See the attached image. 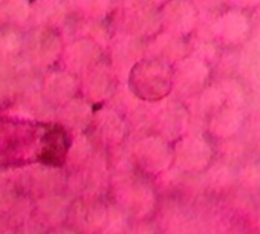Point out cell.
<instances>
[{"label":"cell","instance_id":"5","mask_svg":"<svg viewBox=\"0 0 260 234\" xmlns=\"http://www.w3.org/2000/svg\"><path fill=\"white\" fill-rule=\"evenodd\" d=\"M95 155L93 152V144L89 141V138L86 137H78L69 147L66 152V158H64V164L69 170L77 172L81 167H84L89 159Z\"/></svg>","mask_w":260,"mask_h":234},{"label":"cell","instance_id":"2","mask_svg":"<svg viewBox=\"0 0 260 234\" xmlns=\"http://www.w3.org/2000/svg\"><path fill=\"white\" fill-rule=\"evenodd\" d=\"M107 217V204L96 196L78 197L71 204L68 219L69 228L78 234H100Z\"/></svg>","mask_w":260,"mask_h":234},{"label":"cell","instance_id":"7","mask_svg":"<svg viewBox=\"0 0 260 234\" xmlns=\"http://www.w3.org/2000/svg\"><path fill=\"white\" fill-rule=\"evenodd\" d=\"M54 229L45 226L43 223L37 222L36 219L29 217L28 220H23L17 228H16V232L13 234H52Z\"/></svg>","mask_w":260,"mask_h":234},{"label":"cell","instance_id":"6","mask_svg":"<svg viewBox=\"0 0 260 234\" xmlns=\"http://www.w3.org/2000/svg\"><path fill=\"white\" fill-rule=\"evenodd\" d=\"M130 217L116 204H107V217L100 234H128Z\"/></svg>","mask_w":260,"mask_h":234},{"label":"cell","instance_id":"8","mask_svg":"<svg viewBox=\"0 0 260 234\" xmlns=\"http://www.w3.org/2000/svg\"><path fill=\"white\" fill-rule=\"evenodd\" d=\"M52 234H78L77 231H74L72 228H69V226H60V228H57V229H54L52 231Z\"/></svg>","mask_w":260,"mask_h":234},{"label":"cell","instance_id":"3","mask_svg":"<svg viewBox=\"0 0 260 234\" xmlns=\"http://www.w3.org/2000/svg\"><path fill=\"white\" fill-rule=\"evenodd\" d=\"M71 199L63 193H52L37 199L31 217L51 229L63 226L71 208Z\"/></svg>","mask_w":260,"mask_h":234},{"label":"cell","instance_id":"1","mask_svg":"<svg viewBox=\"0 0 260 234\" xmlns=\"http://www.w3.org/2000/svg\"><path fill=\"white\" fill-rule=\"evenodd\" d=\"M115 202L121 210L125 211L128 217L143 220L152 204V191L132 173L121 175V179L115 185Z\"/></svg>","mask_w":260,"mask_h":234},{"label":"cell","instance_id":"4","mask_svg":"<svg viewBox=\"0 0 260 234\" xmlns=\"http://www.w3.org/2000/svg\"><path fill=\"white\" fill-rule=\"evenodd\" d=\"M66 179L61 170H58L57 165H39L31 167V170L25 175V187L37 194L39 197L52 194V193H61L60 190L64 187Z\"/></svg>","mask_w":260,"mask_h":234}]
</instances>
